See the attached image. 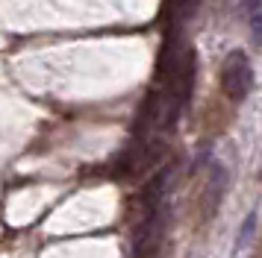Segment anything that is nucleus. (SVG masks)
I'll use <instances>...</instances> for the list:
<instances>
[{
    "instance_id": "obj_1",
    "label": "nucleus",
    "mask_w": 262,
    "mask_h": 258,
    "mask_svg": "<svg viewBox=\"0 0 262 258\" xmlns=\"http://www.w3.org/2000/svg\"><path fill=\"white\" fill-rule=\"evenodd\" d=\"M253 88V65L245 50H233L221 65V91L227 94V100L242 103Z\"/></svg>"
},
{
    "instance_id": "obj_2",
    "label": "nucleus",
    "mask_w": 262,
    "mask_h": 258,
    "mask_svg": "<svg viewBox=\"0 0 262 258\" xmlns=\"http://www.w3.org/2000/svg\"><path fill=\"white\" fill-rule=\"evenodd\" d=\"M224 188H227V170L221 164H212L209 170V182H206V191H203V217H212L221 199H224Z\"/></svg>"
},
{
    "instance_id": "obj_3",
    "label": "nucleus",
    "mask_w": 262,
    "mask_h": 258,
    "mask_svg": "<svg viewBox=\"0 0 262 258\" xmlns=\"http://www.w3.org/2000/svg\"><path fill=\"white\" fill-rule=\"evenodd\" d=\"M253 226H256V214H248V220L242 223V232H238V246H245L253 235Z\"/></svg>"
},
{
    "instance_id": "obj_4",
    "label": "nucleus",
    "mask_w": 262,
    "mask_h": 258,
    "mask_svg": "<svg viewBox=\"0 0 262 258\" xmlns=\"http://www.w3.org/2000/svg\"><path fill=\"white\" fill-rule=\"evenodd\" d=\"M250 35H253V41H256V44H262V15H259V12L250 18Z\"/></svg>"
},
{
    "instance_id": "obj_5",
    "label": "nucleus",
    "mask_w": 262,
    "mask_h": 258,
    "mask_svg": "<svg viewBox=\"0 0 262 258\" xmlns=\"http://www.w3.org/2000/svg\"><path fill=\"white\" fill-rule=\"evenodd\" d=\"M259 9H262V0H245V12H250V15H256Z\"/></svg>"
}]
</instances>
